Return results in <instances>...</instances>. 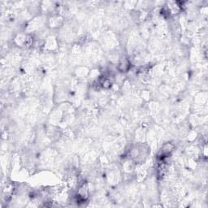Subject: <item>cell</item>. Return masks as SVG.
Here are the masks:
<instances>
[{
	"mask_svg": "<svg viewBox=\"0 0 208 208\" xmlns=\"http://www.w3.org/2000/svg\"><path fill=\"white\" fill-rule=\"evenodd\" d=\"M173 149H174V145H173L172 143H166V144L164 145L163 148H162V154H163L164 155L168 154H170L173 151Z\"/></svg>",
	"mask_w": 208,
	"mask_h": 208,
	"instance_id": "cell-1",
	"label": "cell"
}]
</instances>
